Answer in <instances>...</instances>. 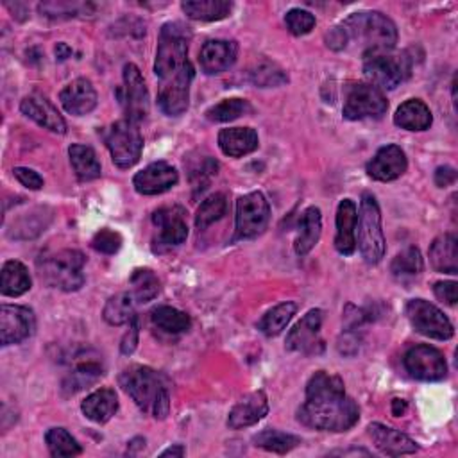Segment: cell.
I'll return each instance as SVG.
<instances>
[{
	"label": "cell",
	"mask_w": 458,
	"mask_h": 458,
	"mask_svg": "<svg viewBox=\"0 0 458 458\" xmlns=\"http://www.w3.org/2000/svg\"><path fill=\"white\" fill-rule=\"evenodd\" d=\"M356 244L362 258L369 266H376L385 257V235L381 227V211L372 193H364L360 215L356 222Z\"/></svg>",
	"instance_id": "5"
},
{
	"label": "cell",
	"mask_w": 458,
	"mask_h": 458,
	"mask_svg": "<svg viewBox=\"0 0 458 458\" xmlns=\"http://www.w3.org/2000/svg\"><path fill=\"white\" fill-rule=\"evenodd\" d=\"M324 312L315 308L310 310L289 333L287 337V349L298 351L305 355H319L324 349V342L321 339V326H323Z\"/></svg>",
	"instance_id": "16"
},
{
	"label": "cell",
	"mask_w": 458,
	"mask_h": 458,
	"mask_svg": "<svg viewBox=\"0 0 458 458\" xmlns=\"http://www.w3.org/2000/svg\"><path fill=\"white\" fill-rule=\"evenodd\" d=\"M285 24H287V29L294 35V37H305L308 33H312V29L315 28L317 20L315 17L307 12V10H290L285 17Z\"/></svg>",
	"instance_id": "46"
},
{
	"label": "cell",
	"mask_w": 458,
	"mask_h": 458,
	"mask_svg": "<svg viewBox=\"0 0 458 458\" xmlns=\"http://www.w3.org/2000/svg\"><path fill=\"white\" fill-rule=\"evenodd\" d=\"M369 437L372 438L374 446L387 456H401V454H412L419 449L415 440L401 433L399 429H394L390 426L372 422L367 428Z\"/></svg>",
	"instance_id": "23"
},
{
	"label": "cell",
	"mask_w": 458,
	"mask_h": 458,
	"mask_svg": "<svg viewBox=\"0 0 458 458\" xmlns=\"http://www.w3.org/2000/svg\"><path fill=\"white\" fill-rule=\"evenodd\" d=\"M86 258L81 251L61 249L38 260V274L44 283L63 292H76L85 285Z\"/></svg>",
	"instance_id": "4"
},
{
	"label": "cell",
	"mask_w": 458,
	"mask_h": 458,
	"mask_svg": "<svg viewBox=\"0 0 458 458\" xmlns=\"http://www.w3.org/2000/svg\"><path fill=\"white\" fill-rule=\"evenodd\" d=\"M192 79H193V67L190 63L179 74L161 81L159 94H158V104L165 115L179 117L188 110Z\"/></svg>",
	"instance_id": "15"
},
{
	"label": "cell",
	"mask_w": 458,
	"mask_h": 458,
	"mask_svg": "<svg viewBox=\"0 0 458 458\" xmlns=\"http://www.w3.org/2000/svg\"><path fill=\"white\" fill-rule=\"evenodd\" d=\"M239 56V45L233 40H209L199 54L200 69L208 76H217L232 69Z\"/></svg>",
	"instance_id": "19"
},
{
	"label": "cell",
	"mask_w": 458,
	"mask_h": 458,
	"mask_svg": "<svg viewBox=\"0 0 458 458\" xmlns=\"http://www.w3.org/2000/svg\"><path fill=\"white\" fill-rule=\"evenodd\" d=\"M388 102L380 88L371 83H358L351 86L344 102V119L348 120H365L380 119L385 115Z\"/></svg>",
	"instance_id": "11"
},
{
	"label": "cell",
	"mask_w": 458,
	"mask_h": 458,
	"mask_svg": "<svg viewBox=\"0 0 458 458\" xmlns=\"http://www.w3.org/2000/svg\"><path fill=\"white\" fill-rule=\"evenodd\" d=\"M298 237H296V253L299 257L308 255L319 242L323 233V215L317 206H310L303 211L298 225Z\"/></svg>",
	"instance_id": "27"
},
{
	"label": "cell",
	"mask_w": 458,
	"mask_h": 458,
	"mask_svg": "<svg viewBox=\"0 0 458 458\" xmlns=\"http://www.w3.org/2000/svg\"><path fill=\"white\" fill-rule=\"evenodd\" d=\"M431 122L433 117L429 108L419 99H410L403 102L394 115V124L406 131H426L429 129Z\"/></svg>",
	"instance_id": "30"
},
{
	"label": "cell",
	"mask_w": 458,
	"mask_h": 458,
	"mask_svg": "<svg viewBox=\"0 0 458 458\" xmlns=\"http://www.w3.org/2000/svg\"><path fill=\"white\" fill-rule=\"evenodd\" d=\"M253 444L266 451L285 454V453L296 449L301 444V438L292 433L280 431V429H264L253 437Z\"/></svg>",
	"instance_id": "39"
},
{
	"label": "cell",
	"mask_w": 458,
	"mask_h": 458,
	"mask_svg": "<svg viewBox=\"0 0 458 458\" xmlns=\"http://www.w3.org/2000/svg\"><path fill=\"white\" fill-rule=\"evenodd\" d=\"M406 315L410 324L421 335L435 340H449L454 335L451 321L435 305L424 299H412L406 305Z\"/></svg>",
	"instance_id": "9"
},
{
	"label": "cell",
	"mask_w": 458,
	"mask_h": 458,
	"mask_svg": "<svg viewBox=\"0 0 458 458\" xmlns=\"http://www.w3.org/2000/svg\"><path fill=\"white\" fill-rule=\"evenodd\" d=\"M456 181V170L453 167H438L435 170V184L444 188Z\"/></svg>",
	"instance_id": "52"
},
{
	"label": "cell",
	"mask_w": 458,
	"mask_h": 458,
	"mask_svg": "<svg viewBox=\"0 0 458 458\" xmlns=\"http://www.w3.org/2000/svg\"><path fill=\"white\" fill-rule=\"evenodd\" d=\"M181 10L192 20L217 22L232 13L233 4L227 0H188L181 4Z\"/></svg>",
	"instance_id": "32"
},
{
	"label": "cell",
	"mask_w": 458,
	"mask_h": 458,
	"mask_svg": "<svg viewBox=\"0 0 458 458\" xmlns=\"http://www.w3.org/2000/svg\"><path fill=\"white\" fill-rule=\"evenodd\" d=\"M188 42H190V33L184 26L177 22H170L161 28L158 49H156V61H154V74L159 78V81H165L179 74L183 69L190 65Z\"/></svg>",
	"instance_id": "6"
},
{
	"label": "cell",
	"mask_w": 458,
	"mask_h": 458,
	"mask_svg": "<svg viewBox=\"0 0 458 458\" xmlns=\"http://www.w3.org/2000/svg\"><path fill=\"white\" fill-rule=\"evenodd\" d=\"M422 257H421V251L417 248H406L405 251H401L392 266H390V273L392 276L401 282V283H408V282H413L421 273H422Z\"/></svg>",
	"instance_id": "36"
},
{
	"label": "cell",
	"mask_w": 458,
	"mask_h": 458,
	"mask_svg": "<svg viewBox=\"0 0 458 458\" xmlns=\"http://www.w3.org/2000/svg\"><path fill=\"white\" fill-rule=\"evenodd\" d=\"M102 317L111 326H124L129 324L135 315V298L131 292H120L111 296L104 307Z\"/></svg>",
	"instance_id": "34"
},
{
	"label": "cell",
	"mask_w": 458,
	"mask_h": 458,
	"mask_svg": "<svg viewBox=\"0 0 458 458\" xmlns=\"http://www.w3.org/2000/svg\"><path fill=\"white\" fill-rule=\"evenodd\" d=\"M271 218L269 200L262 192H251L237 200V239H253L267 227Z\"/></svg>",
	"instance_id": "10"
},
{
	"label": "cell",
	"mask_w": 458,
	"mask_h": 458,
	"mask_svg": "<svg viewBox=\"0 0 458 458\" xmlns=\"http://www.w3.org/2000/svg\"><path fill=\"white\" fill-rule=\"evenodd\" d=\"M408 168L406 154L399 145L381 147L374 158L367 163V174L381 183L394 181L401 177Z\"/></svg>",
	"instance_id": "20"
},
{
	"label": "cell",
	"mask_w": 458,
	"mask_h": 458,
	"mask_svg": "<svg viewBox=\"0 0 458 458\" xmlns=\"http://www.w3.org/2000/svg\"><path fill=\"white\" fill-rule=\"evenodd\" d=\"M94 10L92 4H79V3H44L40 4V13L49 19H70L79 17Z\"/></svg>",
	"instance_id": "45"
},
{
	"label": "cell",
	"mask_w": 458,
	"mask_h": 458,
	"mask_svg": "<svg viewBox=\"0 0 458 458\" xmlns=\"http://www.w3.org/2000/svg\"><path fill=\"white\" fill-rule=\"evenodd\" d=\"M269 413V399L264 390L253 392L233 406L227 417V426L232 429H242L260 422Z\"/></svg>",
	"instance_id": "24"
},
{
	"label": "cell",
	"mask_w": 458,
	"mask_h": 458,
	"mask_svg": "<svg viewBox=\"0 0 458 458\" xmlns=\"http://www.w3.org/2000/svg\"><path fill=\"white\" fill-rule=\"evenodd\" d=\"M72 53H74V51H72L67 44H63V42L56 45V60H58V61H65V60H69V58L72 56Z\"/></svg>",
	"instance_id": "53"
},
{
	"label": "cell",
	"mask_w": 458,
	"mask_h": 458,
	"mask_svg": "<svg viewBox=\"0 0 458 458\" xmlns=\"http://www.w3.org/2000/svg\"><path fill=\"white\" fill-rule=\"evenodd\" d=\"M37 330V319L33 310L19 305L0 307V342L3 346H13L28 340Z\"/></svg>",
	"instance_id": "14"
},
{
	"label": "cell",
	"mask_w": 458,
	"mask_h": 458,
	"mask_svg": "<svg viewBox=\"0 0 458 458\" xmlns=\"http://www.w3.org/2000/svg\"><path fill=\"white\" fill-rule=\"evenodd\" d=\"M296 310H298V305L292 301L274 307L262 317V321L258 323V330L266 337H278L280 333H283L287 324L292 321V317L296 315Z\"/></svg>",
	"instance_id": "38"
},
{
	"label": "cell",
	"mask_w": 458,
	"mask_h": 458,
	"mask_svg": "<svg viewBox=\"0 0 458 458\" xmlns=\"http://www.w3.org/2000/svg\"><path fill=\"white\" fill-rule=\"evenodd\" d=\"M405 367L412 378L421 381H440L447 374L444 355L428 344L410 348L405 355Z\"/></svg>",
	"instance_id": "12"
},
{
	"label": "cell",
	"mask_w": 458,
	"mask_h": 458,
	"mask_svg": "<svg viewBox=\"0 0 458 458\" xmlns=\"http://www.w3.org/2000/svg\"><path fill=\"white\" fill-rule=\"evenodd\" d=\"M429 264L437 273L458 274V241L454 235L446 233L433 241L429 248Z\"/></svg>",
	"instance_id": "29"
},
{
	"label": "cell",
	"mask_w": 458,
	"mask_h": 458,
	"mask_svg": "<svg viewBox=\"0 0 458 458\" xmlns=\"http://www.w3.org/2000/svg\"><path fill=\"white\" fill-rule=\"evenodd\" d=\"M104 142L111 152V159L120 168H131L140 161L143 151V138L136 124L131 120H119L104 131Z\"/></svg>",
	"instance_id": "7"
},
{
	"label": "cell",
	"mask_w": 458,
	"mask_h": 458,
	"mask_svg": "<svg viewBox=\"0 0 458 458\" xmlns=\"http://www.w3.org/2000/svg\"><path fill=\"white\" fill-rule=\"evenodd\" d=\"M20 110L28 119L35 120L38 126H42L53 133L63 135L67 131V122L61 117V113L51 104V101H47L42 95L26 97L20 104Z\"/></svg>",
	"instance_id": "25"
},
{
	"label": "cell",
	"mask_w": 458,
	"mask_h": 458,
	"mask_svg": "<svg viewBox=\"0 0 458 458\" xmlns=\"http://www.w3.org/2000/svg\"><path fill=\"white\" fill-rule=\"evenodd\" d=\"M253 108L246 99H224L206 111V119L211 122H232L249 113Z\"/></svg>",
	"instance_id": "43"
},
{
	"label": "cell",
	"mask_w": 458,
	"mask_h": 458,
	"mask_svg": "<svg viewBox=\"0 0 458 458\" xmlns=\"http://www.w3.org/2000/svg\"><path fill=\"white\" fill-rule=\"evenodd\" d=\"M177 181L179 174L172 165L165 161H156L133 177V186L142 195H158L174 188Z\"/></svg>",
	"instance_id": "18"
},
{
	"label": "cell",
	"mask_w": 458,
	"mask_h": 458,
	"mask_svg": "<svg viewBox=\"0 0 458 458\" xmlns=\"http://www.w3.org/2000/svg\"><path fill=\"white\" fill-rule=\"evenodd\" d=\"M184 454V447L181 444L174 446V447H168L161 453V456H183Z\"/></svg>",
	"instance_id": "55"
},
{
	"label": "cell",
	"mask_w": 458,
	"mask_h": 458,
	"mask_svg": "<svg viewBox=\"0 0 458 458\" xmlns=\"http://www.w3.org/2000/svg\"><path fill=\"white\" fill-rule=\"evenodd\" d=\"M181 206H165L154 211L152 224L158 227V246L177 248L188 237V224Z\"/></svg>",
	"instance_id": "17"
},
{
	"label": "cell",
	"mask_w": 458,
	"mask_h": 458,
	"mask_svg": "<svg viewBox=\"0 0 458 458\" xmlns=\"http://www.w3.org/2000/svg\"><path fill=\"white\" fill-rule=\"evenodd\" d=\"M92 248L102 255H115L122 248V237H120V233L113 232V229H108V227L101 229V232H97L92 241Z\"/></svg>",
	"instance_id": "47"
},
{
	"label": "cell",
	"mask_w": 458,
	"mask_h": 458,
	"mask_svg": "<svg viewBox=\"0 0 458 458\" xmlns=\"http://www.w3.org/2000/svg\"><path fill=\"white\" fill-rule=\"evenodd\" d=\"M227 213V199L224 193H213L208 199H204L197 209L195 215V227L199 232L209 227L211 224L218 222Z\"/></svg>",
	"instance_id": "41"
},
{
	"label": "cell",
	"mask_w": 458,
	"mask_h": 458,
	"mask_svg": "<svg viewBox=\"0 0 458 458\" xmlns=\"http://www.w3.org/2000/svg\"><path fill=\"white\" fill-rule=\"evenodd\" d=\"M433 294L437 296V299H440L442 303L454 307L458 301V292H456V283L454 282H437L433 285Z\"/></svg>",
	"instance_id": "50"
},
{
	"label": "cell",
	"mask_w": 458,
	"mask_h": 458,
	"mask_svg": "<svg viewBox=\"0 0 458 458\" xmlns=\"http://www.w3.org/2000/svg\"><path fill=\"white\" fill-rule=\"evenodd\" d=\"M97 92L94 88V85L85 79L79 78L72 83H69L61 94H60V102L65 108L67 113L74 115V117H83L88 115L95 110L97 106Z\"/></svg>",
	"instance_id": "21"
},
{
	"label": "cell",
	"mask_w": 458,
	"mask_h": 458,
	"mask_svg": "<svg viewBox=\"0 0 458 458\" xmlns=\"http://www.w3.org/2000/svg\"><path fill=\"white\" fill-rule=\"evenodd\" d=\"M151 319H152V324L165 331V333H170V335H179V333H184L190 330L192 326V319L188 314L177 310V308H172V307H158L152 310L151 314Z\"/></svg>",
	"instance_id": "35"
},
{
	"label": "cell",
	"mask_w": 458,
	"mask_h": 458,
	"mask_svg": "<svg viewBox=\"0 0 458 458\" xmlns=\"http://www.w3.org/2000/svg\"><path fill=\"white\" fill-rule=\"evenodd\" d=\"M412 61L406 54H378L365 58L364 74L380 90H394L410 78Z\"/></svg>",
	"instance_id": "8"
},
{
	"label": "cell",
	"mask_w": 458,
	"mask_h": 458,
	"mask_svg": "<svg viewBox=\"0 0 458 458\" xmlns=\"http://www.w3.org/2000/svg\"><path fill=\"white\" fill-rule=\"evenodd\" d=\"M81 410H83L86 419H90L97 424H104L119 410L117 392L110 387L99 388V390L92 392L90 396H86V399L81 403Z\"/></svg>",
	"instance_id": "28"
},
{
	"label": "cell",
	"mask_w": 458,
	"mask_h": 458,
	"mask_svg": "<svg viewBox=\"0 0 458 458\" xmlns=\"http://www.w3.org/2000/svg\"><path fill=\"white\" fill-rule=\"evenodd\" d=\"M333 51H358L364 60L390 53L397 44L396 24L378 12H360L348 17L326 35Z\"/></svg>",
	"instance_id": "2"
},
{
	"label": "cell",
	"mask_w": 458,
	"mask_h": 458,
	"mask_svg": "<svg viewBox=\"0 0 458 458\" xmlns=\"http://www.w3.org/2000/svg\"><path fill=\"white\" fill-rule=\"evenodd\" d=\"M129 285L136 303H149L159 294V280L151 269H136L129 278Z\"/></svg>",
	"instance_id": "40"
},
{
	"label": "cell",
	"mask_w": 458,
	"mask_h": 458,
	"mask_svg": "<svg viewBox=\"0 0 458 458\" xmlns=\"http://www.w3.org/2000/svg\"><path fill=\"white\" fill-rule=\"evenodd\" d=\"M298 419L321 431H348L360 419L358 405L346 394L344 381L330 372H315L307 385V397Z\"/></svg>",
	"instance_id": "1"
},
{
	"label": "cell",
	"mask_w": 458,
	"mask_h": 458,
	"mask_svg": "<svg viewBox=\"0 0 458 458\" xmlns=\"http://www.w3.org/2000/svg\"><path fill=\"white\" fill-rule=\"evenodd\" d=\"M260 145L253 127H227L218 133V147L229 158H242L255 152Z\"/></svg>",
	"instance_id": "26"
},
{
	"label": "cell",
	"mask_w": 458,
	"mask_h": 458,
	"mask_svg": "<svg viewBox=\"0 0 458 458\" xmlns=\"http://www.w3.org/2000/svg\"><path fill=\"white\" fill-rule=\"evenodd\" d=\"M122 104L127 120L140 124L149 115V90L145 86L140 69L133 63L124 67V86H122Z\"/></svg>",
	"instance_id": "13"
},
{
	"label": "cell",
	"mask_w": 458,
	"mask_h": 458,
	"mask_svg": "<svg viewBox=\"0 0 458 458\" xmlns=\"http://www.w3.org/2000/svg\"><path fill=\"white\" fill-rule=\"evenodd\" d=\"M45 442L53 456H78L83 453L81 444L65 428H51L45 433Z\"/></svg>",
	"instance_id": "44"
},
{
	"label": "cell",
	"mask_w": 458,
	"mask_h": 458,
	"mask_svg": "<svg viewBox=\"0 0 458 458\" xmlns=\"http://www.w3.org/2000/svg\"><path fill=\"white\" fill-rule=\"evenodd\" d=\"M249 81L260 88H273L289 83V76L276 63L264 60L249 70Z\"/></svg>",
	"instance_id": "42"
},
{
	"label": "cell",
	"mask_w": 458,
	"mask_h": 458,
	"mask_svg": "<svg viewBox=\"0 0 458 458\" xmlns=\"http://www.w3.org/2000/svg\"><path fill=\"white\" fill-rule=\"evenodd\" d=\"M138 337H140V323H138V317H135L131 323H129V330L126 331L124 339H122V344H120V351L124 355H133L136 346H138Z\"/></svg>",
	"instance_id": "51"
},
{
	"label": "cell",
	"mask_w": 458,
	"mask_h": 458,
	"mask_svg": "<svg viewBox=\"0 0 458 458\" xmlns=\"http://www.w3.org/2000/svg\"><path fill=\"white\" fill-rule=\"evenodd\" d=\"M405 410H406V403L403 399H394L392 401V413L396 417H401L405 413Z\"/></svg>",
	"instance_id": "54"
},
{
	"label": "cell",
	"mask_w": 458,
	"mask_h": 458,
	"mask_svg": "<svg viewBox=\"0 0 458 458\" xmlns=\"http://www.w3.org/2000/svg\"><path fill=\"white\" fill-rule=\"evenodd\" d=\"M122 388L131 396L142 412L165 419L170 412V396L159 372L145 365H133L119 378Z\"/></svg>",
	"instance_id": "3"
},
{
	"label": "cell",
	"mask_w": 458,
	"mask_h": 458,
	"mask_svg": "<svg viewBox=\"0 0 458 458\" xmlns=\"http://www.w3.org/2000/svg\"><path fill=\"white\" fill-rule=\"evenodd\" d=\"M31 276L22 262L10 260L0 273V292L8 298H20L31 290Z\"/></svg>",
	"instance_id": "31"
},
{
	"label": "cell",
	"mask_w": 458,
	"mask_h": 458,
	"mask_svg": "<svg viewBox=\"0 0 458 458\" xmlns=\"http://www.w3.org/2000/svg\"><path fill=\"white\" fill-rule=\"evenodd\" d=\"M337 235H335V249L344 255L351 257L356 251V222H358V209L355 200L344 199L337 208Z\"/></svg>",
	"instance_id": "22"
},
{
	"label": "cell",
	"mask_w": 458,
	"mask_h": 458,
	"mask_svg": "<svg viewBox=\"0 0 458 458\" xmlns=\"http://www.w3.org/2000/svg\"><path fill=\"white\" fill-rule=\"evenodd\" d=\"M69 156H70L72 168H74L79 181H94V179L101 177L102 167H101V161H99V158H97V154L92 147L74 143L69 149Z\"/></svg>",
	"instance_id": "33"
},
{
	"label": "cell",
	"mask_w": 458,
	"mask_h": 458,
	"mask_svg": "<svg viewBox=\"0 0 458 458\" xmlns=\"http://www.w3.org/2000/svg\"><path fill=\"white\" fill-rule=\"evenodd\" d=\"M101 376H102V367L97 360H94V358L81 360L76 364L74 371L63 381V390H67L69 394H76V392L83 390L85 387L92 385L94 381H97V378H101Z\"/></svg>",
	"instance_id": "37"
},
{
	"label": "cell",
	"mask_w": 458,
	"mask_h": 458,
	"mask_svg": "<svg viewBox=\"0 0 458 458\" xmlns=\"http://www.w3.org/2000/svg\"><path fill=\"white\" fill-rule=\"evenodd\" d=\"M217 168H218L217 161L211 159L209 156H206V158H202L200 161H197V163L190 168V179H192V183L195 184V188H206L209 177H211L213 174H217Z\"/></svg>",
	"instance_id": "48"
},
{
	"label": "cell",
	"mask_w": 458,
	"mask_h": 458,
	"mask_svg": "<svg viewBox=\"0 0 458 458\" xmlns=\"http://www.w3.org/2000/svg\"><path fill=\"white\" fill-rule=\"evenodd\" d=\"M13 174L20 181V184H24L29 190H42L44 188V177L37 170H33V168L17 167L13 170Z\"/></svg>",
	"instance_id": "49"
}]
</instances>
